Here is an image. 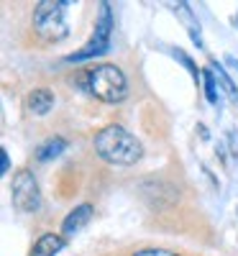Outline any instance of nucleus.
<instances>
[{"label":"nucleus","mask_w":238,"mask_h":256,"mask_svg":"<svg viewBox=\"0 0 238 256\" xmlns=\"http://www.w3.org/2000/svg\"><path fill=\"white\" fill-rule=\"evenodd\" d=\"M64 246H67V238L59 236V233H44L31 248V256H56Z\"/></svg>","instance_id":"8"},{"label":"nucleus","mask_w":238,"mask_h":256,"mask_svg":"<svg viewBox=\"0 0 238 256\" xmlns=\"http://www.w3.org/2000/svg\"><path fill=\"white\" fill-rule=\"evenodd\" d=\"M110 31H113V10H110V3H100V13H98L95 31H92L90 41L82 49H77L74 54H70L67 62H88V59L102 56L108 49H110Z\"/></svg>","instance_id":"4"},{"label":"nucleus","mask_w":238,"mask_h":256,"mask_svg":"<svg viewBox=\"0 0 238 256\" xmlns=\"http://www.w3.org/2000/svg\"><path fill=\"white\" fill-rule=\"evenodd\" d=\"M84 88L102 102H120L128 95V82L116 64H98L84 74Z\"/></svg>","instance_id":"2"},{"label":"nucleus","mask_w":238,"mask_h":256,"mask_svg":"<svg viewBox=\"0 0 238 256\" xmlns=\"http://www.w3.org/2000/svg\"><path fill=\"white\" fill-rule=\"evenodd\" d=\"M92 205H77L74 210H70L67 212V218L62 220V236L64 238H70V236H74V233H80L84 226H88L90 220H92Z\"/></svg>","instance_id":"6"},{"label":"nucleus","mask_w":238,"mask_h":256,"mask_svg":"<svg viewBox=\"0 0 238 256\" xmlns=\"http://www.w3.org/2000/svg\"><path fill=\"white\" fill-rule=\"evenodd\" d=\"M172 54H174V56H177V59H180V62L184 64V67L190 70V74H192V77H200V74H202V72H200L198 67H194V62H192V59H190V56H187L184 52H180V49H174V52H172Z\"/></svg>","instance_id":"12"},{"label":"nucleus","mask_w":238,"mask_h":256,"mask_svg":"<svg viewBox=\"0 0 238 256\" xmlns=\"http://www.w3.org/2000/svg\"><path fill=\"white\" fill-rule=\"evenodd\" d=\"M92 146H95V152H98L100 159H105L108 164H116V166H134L144 156L141 141L131 131H126L123 126H118V123L105 126L102 131L95 136Z\"/></svg>","instance_id":"1"},{"label":"nucleus","mask_w":238,"mask_h":256,"mask_svg":"<svg viewBox=\"0 0 238 256\" xmlns=\"http://www.w3.org/2000/svg\"><path fill=\"white\" fill-rule=\"evenodd\" d=\"M64 148H67V141H64V138H49V141H44V144H41L38 148H36V159L38 162H52V159H56L62 152H64Z\"/></svg>","instance_id":"9"},{"label":"nucleus","mask_w":238,"mask_h":256,"mask_svg":"<svg viewBox=\"0 0 238 256\" xmlns=\"http://www.w3.org/2000/svg\"><path fill=\"white\" fill-rule=\"evenodd\" d=\"M212 74L218 77V82H220V88H223V92L230 98V102H233V108L238 110V88L230 82V77L226 74V70L220 67V64H212Z\"/></svg>","instance_id":"10"},{"label":"nucleus","mask_w":238,"mask_h":256,"mask_svg":"<svg viewBox=\"0 0 238 256\" xmlns=\"http://www.w3.org/2000/svg\"><path fill=\"white\" fill-rule=\"evenodd\" d=\"M202 80H205V98H208V102L218 105V84H215L212 70H202Z\"/></svg>","instance_id":"11"},{"label":"nucleus","mask_w":238,"mask_h":256,"mask_svg":"<svg viewBox=\"0 0 238 256\" xmlns=\"http://www.w3.org/2000/svg\"><path fill=\"white\" fill-rule=\"evenodd\" d=\"M70 3L64 0H41L34 8V28L44 41H62L70 34L67 28V18H64V10H67Z\"/></svg>","instance_id":"3"},{"label":"nucleus","mask_w":238,"mask_h":256,"mask_svg":"<svg viewBox=\"0 0 238 256\" xmlns=\"http://www.w3.org/2000/svg\"><path fill=\"white\" fill-rule=\"evenodd\" d=\"M134 256H177V254L166 248H144V251H136Z\"/></svg>","instance_id":"13"},{"label":"nucleus","mask_w":238,"mask_h":256,"mask_svg":"<svg viewBox=\"0 0 238 256\" xmlns=\"http://www.w3.org/2000/svg\"><path fill=\"white\" fill-rule=\"evenodd\" d=\"M10 169V162H8V154H6V148H0V172H8Z\"/></svg>","instance_id":"14"},{"label":"nucleus","mask_w":238,"mask_h":256,"mask_svg":"<svg viewBox=\"0 0 238 256\" xmlns=\"http://www.w3.org/2000/svg\"><path fill=\"white\" fill-rule=\"evenodd\" d=\"M10 200L13 208L20 212H36L41 208V192H38V182L34 177L31 169H18L10 182Z\"/></svg>","instance_id":"5"},{"label":"nucleus","mask_w":238,"mask_h":256,"mask_svg":"<svg viewBox=\"0 0 238 256\" xmlns=\"http://www.w3.org/2000/svg\"><path fill=\"white\" fill-rule=\"evenodd\" d=\"M226 62H228V64H230V67H233V70H236V72H238V59H233V56H228V59H226Z\"/></svg>","instance_id":"15"},{"label":"nucleus","mask_w":238,"mask_h":256,"mask_svg":"<svg viewBox=\"0 0 238 256\" xmlns=\"http://www.w3.org/2000/svg\"><path fill=\"white\" fill-rule=\"evenodd\" d=\"M54 108V92L46 88H36L26 95V110L31 116H46Z\"/></svg>","instance_id":"7"}]
</instances>
